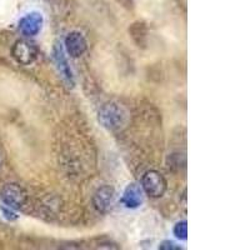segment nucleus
I'll list each match as a JSON object with an SVG mask.
<instances>
[{
	"label": "nucleus",
	"mask_w": 250,
	"mask_h": 250,
	"mask_svg": "<svg viewBox=\"0 0 250 250\" xmlns=\"http://www.w3.org/2000/svg\"><path fill=\"white\" fill-rule=\"evenodd\" d=\"M128 119V113L117 103H108L99 111V122L109 130H119Z\"/></svg>",
	"instance_id": "1"
},
{
	"label": "nucleus",
	"mask_w": 250,
	"mask_h": 250,
	"mask_svg": "<svg viewBox=\"0 0 250 250\" xmlns=\"http://www.w3.org/2000/svg\"><path fill=\"white\" fill-rule=\"evenodd\" d=\"M142 188L145 194L153 199H158L164 195L167 190V180L156 170H149L143 175Z\"/></svg>",
	"instance_id": "2"
},
{
	"label": "nucleus",
	"mask_w": 250,
	"mask_h": 250,
	"mask_svg": "<svg viewBox=\"0 0 250 250\" xmlns=\"http://www.w3.org/2000/svg\"><path fill=\"white\" fill-rule=\"evenodd\" d=\"M1 200L10 209H21L28 200L26 191L18 184H6L1 189Z\"/></svg>",
	"instance_id": "3"
},
{
	"label": "nucleus",
	"mask_w": 250,
	"mask_h": 250,
	"mask_svg": "<svg viewBox=\"0 0 250 250\" xmlns=\"http://www.w3.org/2000/svg\"><path fill=\"white\" fill-rule=\"evenodd\" d=\"M12 55L21 65H30L37 59L38 50L28 40H18L12 48Z\"/></svg>",
	"instance_id": "4"
},
{
	"label": "nucleus",
	"mask_w": 250,
	"mask_h": 250,
	"mask_svg": "<svg viewBox=\"0 0 250 250\" xmlns=\"http://www.w3.org/2000/svg\"><path fill=\"white\" fill-rule=\"evenodd\" d=\"M44 18L38 12L29 13L19 20V30L25 37H35L43 28Z\"/></svg>",
	"instance_id": "5"
},
{
	"label": "nucleus",
	"mask_w": 250,
	"mask_h": 250,
	"mask_svg": "<svg viewBox=\"0 0 250 250\" xmlns=\"http://www.w3.org/2000/svg\"><path fill=\"white\" fill-rule=\"evenodd\" d=\"M53 55H54V62L57 65L59 74L62 75V80L68 84V86L73 88L74 86V77H73V71H71L70 65H69L68 59L65 57V51L60 44H55L54 50H53Z\"/></svg>",
	"instance_id": "6"
},
{
	"label": "nucleus",
	"mask_w": 250,
	"mask_h": 250,
	"mask_svg": "<svg viewBox=\"0 0 250 250\" xmlns=\"http://www.w3.org/2000/svg\"><path fill=\"white\" fill-rule=\"evenodd\" d=\"M114 199H115V190L109 185L99 188L93 196L94 207L100 213H108L113 208Z\"/></svg>",
	"instance_id": "7"
},
{
	"label": "nucleus",
	"mask_w": 250,
	"mask_h": 250,
	"mask_svg": "<svg viewBox=\"0 0 250 250\" xmlns=\"http://www.w3.org/2000/svg\"><path fill=\"white\" fill-rule=\"evenodd\" d=\"M65 49L71 58L82 57L88 49L85 37L80 31H71L65 38Z\"/></svg>",
	"instance_id": "8"
},
{
	"label": "nucleus",
	"mask_w": 250,
	"mask_h": 250,
	"mask_svg": "<svg viewBox=\"0 0 250 250\" xmlns=\"http://www.w3.org/2000/svg\"><path fill=\"white\" fill-rule=\"evenodd\" d=\"M122 203L129 209H137L143 203V191L140 187L135 183L129 184L123 194Z\"/></svg>",
	"instance_id": "9"
},
{
	"label": "nucleus",
	"mask_w": 250,
	"mask_h": 250,
	"mask_svg": "<svg viewBox=\"0 0 250 250\" xmlns=\"http://www.w3.org/2000/svg\"><path fill=\"white\" fill-rule=\"evenodd\" d=\"M173 233L175 235V238L180 239V240H187L188 239V223L187 220H183V222L176 223L174 225Z\"/></svg>",
	"instance_id": "10"
},
{
	"label": "nucleus",
	"mask_w": 250,
	"mask_h": 250,
	"mask_svg": "<svg viewBox=\"0 0 250 250\" xmlns=\"http://www.w3.org/2000/svg\"><path fill=\"white\" fill-rule=\"evenodd\" d=\"M160 250H180L182 248L179 245H176L174 242H170V240H165L162 244L159 245Z\"/></svg>",
	"instance_id": "11"
},
{
	"label": "nucleus",
	"mask_w": 250,
	"mask_h": 250,
	"mask_svg": "<svg viewBox=\"0 0 250 250\" xmlns=\"http://www.w3.org/2000/svg\"><path fill=\"white\" fill-rule=\"evenodd\" d=\"M1 210H3L4 216H5L8 220H15V219H18V215L14 213V211L10 210V208L3 207V209H1Z\"/></svg>",
	"instance_id": "12"
}]
</instances>
